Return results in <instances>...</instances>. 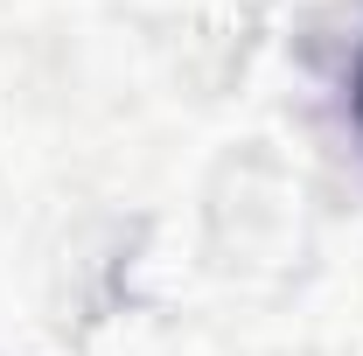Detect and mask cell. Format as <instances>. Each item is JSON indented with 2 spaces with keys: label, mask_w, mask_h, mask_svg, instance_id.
Listing matches in <instances>:
<instances>
[{
  "label": "cell",
  "mask_w": 363,
  "mask_h": 356,
  "mask_svg": "<svg viewBox=\"0 0 363 356\" xmlns=\"http://www.w3.org/2000/svg\"><path fill=\"white\" fill-rule=\"evenodd\" d=\"M357 112H363V70H357Z\"/></svg>",
  "instance_id": "6da1fadb"
}]
</instances>
